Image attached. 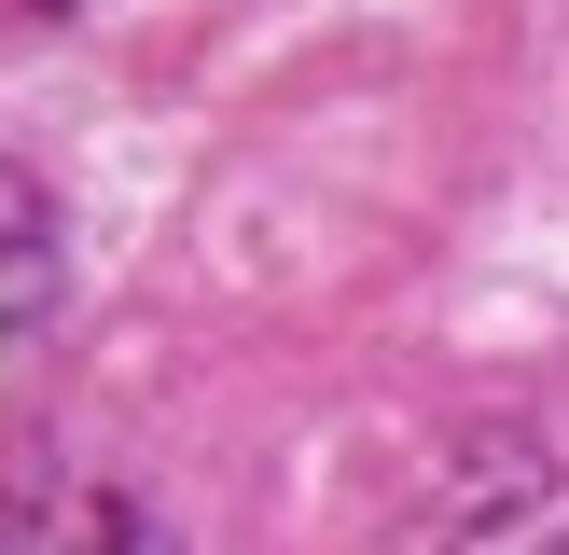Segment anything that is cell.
I'll use <instances>...</instances> for the list:
<instances>
[{"label": "cell", "mask_w": 569, "mask_h": 555, "mask_svg": "<svg viewBox=\"0 0 569 555\" xmlns=\"http://www.w3.org/2000/svg\"><path fill=\"white\" fill-rule=\"evenodd\" d=\"M431 555H569V472L515 458V472H487V486H459L445 527H431Z\"/></svg>", "instance_id": "cell-1"}, {"label": "cell", "mask_w": 569, "mask_h": 555, "mask_svg": "<svg viewBox=\"0 0 569 555\" xmlns=\"http://www.w3.org/2000/svg\"><path fill=\"white\" fill-rule=\"evenodd\" d=\"M0 555H167L153 514H139L126 486H70V472H42V486L0 500Z\"/></svg>", "instance_id": "cell-2"}, {"label": "cell", "mask_w": 569, "mask_h": 555, "mask_svg": "<svg viewBox=\"0 0 569 555\" xmlns=\"http://www.w3.org/2000/svg\"><path fill=\"white\" fill-rule=\"evenodd\" d=\"M42 305H56V209L0 167V361L42 333Z\"/></svg>", "instance_id": "cell-3"}]
</instances>
